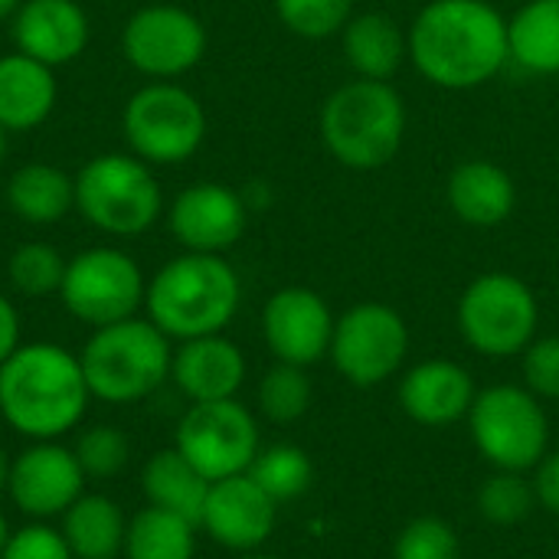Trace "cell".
Here are the masks:
<instances>
[{
	"instance_id": "obj_1",
	"label": "cell",
	"mask_w": 559,
	"mask_h": 559,
	"mask_svg": "<svg viewBox=\"0 0 559 559\" xmlns=\"http://www.w3.org/2000/svg\"><path fill=\"white\" fill-rule=\"evenodd\" d=\"M409 62L445 92L491 82L508 62V20L488 0H429L406 29Z\"/></svg>"
},
{
	"instance_id": "obj_2",
	"label": "cell",
	"mask_w": 559,
	"mask_h": 559,
	"mask_svg": "<svg viewBox=\"0 0 559 559\" xmlns=\"http://www.w3.org/2000/svg\"><path fill=\"white\" fill-rule=\"evenodd\" d=\"M92 393L79 354L29 341L0 364V419L26 442H59L88 413Z\"/></svg>"
},
{
	"instance_id": "obj_3",
	"label": "cell",
	"mask_w": 559,
	"mask_h": 559,
	"mask_svg": "<svg viewBox=\"0 0 559 559\" xmlns=\"http://www.w3.org/2000/svg\"><path fill=\"white\" fill-rule=\"evenodd\" d=\"M242 301L236 269L213 252H183L157 269L144 292L147 318L170 341L223 334Z\"/></svg>"
},
{
	"instance_id": "obj_4",
	"label": "cell",
	"mask_w": 559,
	"mask_h": 559,
	"mask_svg": "<svg viewBox=\"0 0 559 559\" xmlns=\"http://www.w3.org/2000/svg\"><path fill=\"white\" fill-rule=\"evenodd\" d=\"M321 141L350 170L386 167L406 141V102L390 82L350 79L321 105Z\"/></svg>"
},
{
	"instance_id": "obj_5",
	"label": "cell",
	"mask_w": 559,
	"mask_h": 559,
	"mask_svg": "<svg viewBox=\"0 0 559 559\" xmlns=\"http://www.w3.org/2000/svg\"><path fill=\"white\" fill-rule=\"evenodd\" d=\"M92 400L128 406L147 400L170 380L174 344L151 318H124L95 328L79 350Z\"/></svg>"
},
{
	"instance_id": "obj_6",
	"label": "cell",
	"mask_w": 559,
	"mask_h": 559,
	"mask_svg": "<svg viewBox=\"0 0 559 559\" xmlns=\"http://www.w3.org/2000/svg\"><path fill=\"white\" fill-rule=\"evenodd\" d=\"M75 210L95 229L131 239L157 223L164 197L141 157L98 154L75 174Z\"/></svg>"
},
{
	"instance_id": "obj_7",
	"label": "cell",
	"mask_w": 559,
	"mask_h": 559,
	"mask_svg": "<svg viewBox=\"0 0 559 559\" xmlns=\"http://www.w3.org/2000/svg\"><path fill=\"white\" fill-rule=\"evenodd\" d=\"M459 331L472 350L491 360L524 354L540 328L534 288L511 272H485L459 298Z\"/></svg>"
},
{
	"instance_id": "obj_8",
	"label": "cell",
	"mask_w": 559,
	"mask_h": 559,
	"mask_svg": "<svg viewBox=\"0 0 559 559\" xmlns=\"http://www.w3.org/2000/svg\"><path fill=\"white\" fill-rule=\"evenodd\" d=\"M468 432L495 472H531L550 452V419L540 400L518 383H498L475 396Z\"/></svg>"
},
{
	"instance_id": "obj_9",
	"label": "cell",
	"mask_w": 559,
	"mask_h": 559,
	"mask_svg": "<svg viewBox=\"0 0 559 559\" xmlns=\"http://www.w3.org/2000/svg\"><path fill=\"white\" fill-rule=\"evenodd\" d=\"M121 131L134 157L151 167H170L200 151L206 138V111L183 85L151 82L128 98Z\"/></svg>"
},
{
	"instance_id": "obj_10",
	"label": "cell",
	"mask_w": 559,
	"mask_h": 559,
	"mask_svg": "<svg viewBox=\"0 0 559 559\" xmlns=\"http://www.w3.org/2000/svg\"><path fill=\"white\" fill-rule=\"evenodd\" d=\"M328 357L350 386H380L403 370L409 357V328L396 308L360 301L334 321Z\"/></svg>"
},
{
	"instance_id": "obj_11",
	"label": "cell",
	"mask_w": 559,
	"mask_h": 559,
	"mask_svg": "<svg viewBox=\"0 0 559 559\" xmlns=\"http://www.w3.org/2000/svg\"><path fill=\"white\" fill-rule=\"evenodd\" d=\"M144 272L128 252L115 246H95L66 262L59 298L75 321L105 328L134 318L144 305Z\"/></svg>"
},
{
	"instance_id": "obj_12",
	"label": "cell",
	"mask_w": 559,
	"mask_h": 559,
	"mask_svg": "<svg viewBox=\"0 0 559 559\" xmlns=\"http://www.w3.org/2000/svg\"><path fill=\"white\" fill-rule=\"evenodd\" d=\"M174 449L206 481L246 475L262 449L259 423L252 409L242 406L239 400L190 403V409L177 423Z\"/></svg>"
},
{
	"instance_id": "obj_13",
	"label": "cell",
	"mask_w": 559,
	"mask_h": 559,
	"mask_svg": "<svg viewBox=\"0 0 559 559\" xmlns=\"http://www.w3.org/2000/svg\"><path fill=\"white\" fill-rule=\"evenodd\" d=\"M121 52L138 72L167 82L190 72L206 56V26L183 7L151 3L128 16Z\"/></svg>"
},
{
	"instance_id": "obj_14",
	"label": "cell",
	"mask_w": 559,
	"mask_h": 559,
	"mask_svg": "<svg viewBox=\"0 0 559 559\" xmlns=\"http://www.w3.org/2000/svg\"><path fill=\"white\" fill-rule=\"evenodd\" d=\"M85 472L75 452L59 442H29L10 459L7 498L29 521H59L82 495Z\"/></svg>"
},
{
	"instance_id": "obj_15",
	"label": "cell",
	"mask_w": 559,
	"mask_h": 559,
	"mask_svg": "<svg viewBox=\"0 0 559 559\" xmlns=\"http://www.w3.org/2000/svg\"><path fill=\"white\" fill-rule=\"evenodd\" d=\"M331 305L305 285L278 288L262 308V337L278 364L311 367L331 350L334 337Z\"/></svg>"
},
{
	"instance_id": "obj_16",
	"label": "cell",
	"mask_w": 559,
	"mask_h": 559,
	"mask_svg": "<svg viewBox=\"0 0 559 559\" xmlns=\"http://www.w3.org/2000/svg\"><path fill=\"white\" fill-rule=\"evenodd\" d=\"M249 223V203L226 183L200 180L180 190L167 210L170 236L187 252H213L223 255L233 249Z\"/></svg>"
},
{
	"instance_id": "obj_17",
	"label": "cell",
	"mask_w": 559,
	"mask_h": 559,
	"mask_svg": "<svg viewBox=\"0 0 559 559\" xmlns=\"http://www.w3.org/2000/svg\"><path fill=\"white\" fill-rule=\"evenodd\" d=\"M278 524V504L246 475H233L210 485L200 527L213 544L233 554L262 550Z\"/></svg>"
},
{
	"instance_id": "obj_18",
	"label": "cell",
	"mask_w": 559,
	"mask_h": 559,
	"mask_svg": "<svg viewBox=\"0 0 559 559\" xmlns=\"http://www.w3.org/2000/svg\"><path fill=\"white\" fill-rule=\"evenodd\" d=\"M16 52L49 69L82 56L88 43V16L75 0H23L10 20Z\"/></svg>"
},
{
	"instance_id": "obj_19",
	"label": "cell",
	"mask_w": 559,
	"mask_h": 559,
	"mask_svg": "<svg viewBox=\"0 0 559 559\" xmlns=\"http://www.w3.org/2000/svg\"><path fill=\"white\" fill-rule=\"evenodd\" d=\"M246 354L226 334L180 341L170 360V380L190 403L236 400L246 383Z\"/></svg>"
},
{
	"instance_id": "obj_20",
	"label": "cell",
	"mask_w": 559,
	"mask_h": 559,
	"mask_svg": "<svg viewBox=\"0 0 559 559\" xmlns=\"http://www.w3.org/2000/svg\"><path fill=\"white\" fill-rule=\"evenodd\" d=\"M400 406L403 413L429 429L452 426L468 419V409L478 396L472 373L455 360H423L409 367L400 380Z\"/></svg>"
},
{
	"instance_id": "obj_21",
	"label": "cell",
	"mask_w": 559,
	"mask_h": 559,
	"mask_svg": "<svg viewBox=\"0 0 559 559\" xmlns=\"http://www.w3.org/2000/svg\"><path fill=\"white\" fill-rule=\"evenodd\" d=\"M445 203L465 226L491 229L511 219L518 206V183L495 160H462L445 180Z\"/></svg>"
},
{
	"instance_id": "obj_22",
	"label": "cell",
	"mask_w": 559,
	"mask_h": 559,
	"mask_svg": "<svg viewBox=\"0 0 559 559\" xmlns=\"http://www.w3.org/2000/svg\"><path fill=\"white\" fill-rule=\"evenodd\" d=\"M344 62L357 72V79L390 82L403 62L409 59V39L396 16L383 10L354 13L341 29Z\"/></svg>"
},
{
	"instance_id": "obj_23",
	"label": "cell",
	"mask_w": 559,
	"mask_h": 559,
	"mask_svg": "<svg viewBox=\"0 0 559 559\" xmlns=\"http://www.w3.org/2000/svg\"><path fill=\"white\" fill-rule=\"evenodd\" d=\"M56 108V75L23 52L0 56V128L33 131Z\"/></svg>"
},
{
	"instance_id": "obj_24",
	"label": "cell",
	"mask_w": 559,
	"mask_h": 559,
	"mask_svg": "<svg viewBox=\"0 0 559 559\" xmlns=\"http://www.w3.org/2000/svg\"><path fill=\"white\" fill-rule=\"evenodd\" d=\"M59 531L75 559H121L128 514L115 498L85 491L59 518Z\"/></svg>"
},
{
	"instance_id": "obj_25",
	"label": "cell",
	"mask_w": 559,
	"mask_h": 559,
	"mask_svg": "<svg viewBox=\"0 0 559 559\" xmlns=\"http://www.w3.org/2000/svg\"><path fill=\"white\" fill-rule=\"evenodd\" d=\"M210 485L174 445L154 452L144 468H141V495L147 504L180 514L187 521H193L200 527V514L210 495Z\"/></svg>"
},
{
	"instance_id": "obj_26",
	"label": "cell",
	"mask_w": 559,
	"mask_h": 559,
	"mask_svg": "<svg viewBox=\"0 0 559 559\" xmlns=\"http://www.w3.org/2000/svg\"><path fill=\"white\" fill-rule=\"evenodd\" d=\"M7 203L23 223H59L75 206V177L52 164H23L7 180Z\"/></svg>"
},
{
	"instance_id": "obj_27",
	"label": "cell",
	"mask_w": 559,
	"mask_h": 559,
	"mask_svg": "<svg viewBox=\"0 0 559 559\" xmlns=\"http://www.w3.org/2000/svg\"><path fill=\"white\" fill-rule=\"evenodd\" d=\"M511 62L534 75H559V0H527L508 20Z\"/></svg>"
},
{
	"instance_id": "obj_28",
	"label": "cell",
	"mask_w": 559,
	"mask_h": 559,
	"mask_svg": "<svg viewBox=\"0 0 559 559\" xmlns=\"http://www.w3.org/2000/svg\"><path fill=\"white\" fill-rule=\"evenodd\" d=\"M197 524L144 504L128 518L121 559H193L197 557Z\"/></svg>"
},
{
	"instance_id": "obj_29",
	"label": "cell",
	"mask_w": 559,
	"mask_h": 559,
	"mask_svg": "<svg viewBox=\"0 0 559 559\" xmlns=\"http://www.w3.org/2000/svg\"><path fill=\"white\" fill-rule=\"evenodd\" d=\"M249 478L275 504H285V501H298L301 495H308V488L314 481V465L305 449L278 442V445L259 449V455L249 468Z\"/></svg>"
},
{
	"instance_id": "obj_30",
	"label": "cell",
	"mask_w": 559,
	"mask_h": 559,
	"mask_svg": "<svg viewBox=\"0 0 559 559\" xmlns=\"http://www.w3.org/2000/svg\"><path fill=\"white\" fill-rule=\"evenodd\" d=\"M255 400H259V413L269 423L292 426V423H298L311 409L314 390H311V380H308L305 367L278 364L275 360V367H269L262 373L259 390H255Z\"/></svg>"
},
{
	"instance_id": "obj_31",
	"label": "cell",
	"mask_w": 559,
	"mask_h": 559,
	"mask_svg": "<svg viewBox=\"0 0 559 559\" xmlns=\"http://www.w3.org/2000/svg\"><path fill=\"white\" fill-rule=\"evenodd\" d=\"M66 262L69 259H62L59 249H52L49 242H23L13 249V255L7 262V278H10L13 292H20L23 298L59 295Z\"/></svg>"
},
{
	"instance_id": "obj_32",
	"label": "cell",
	"mask_w": 559,
	"mask_h": 559,
	"mask_svg": "<svg viewBox=\"0 0 559 559\" xmlns=\"http://www.w3.org/2000/svg\"><path fill=\"white\" fill-rule=\"evenodd\" d=\"M534 504V481H527L524 472H495L478 488V514L495 527H514L527 521Z\"/></svg>"
},
{
	"instance_id": "obj_33",
	"label": "cell",
	"mask_w": 559,
	"mask_h": 559,
	"mask_svg": "<svg viewBox=\"0 0 559 559\" xmlns=\"http://www.w3.org/2000/svg\"><path fill=\"white\" fill-rule=\"evenodd\" d=\"M272 7L285 29L301 39L341 36V29L354 16V0H272Z\"/></svg>"
},
{
	"instance_id": "obj_34",
	"label": "cell",
	"mask_w": 559,
	"mask_h": 559,
	"mask_svg": "<svg viewBox=\"0 0 559 559\" xmlns=\"http://www.w3.org/2000/svg\"><path fill=\"white\" fill-rule=\"evenodd\" d=\"M88 481H108L124 472L131 459V442L118 426H88L72 445Z\"/></svg>"
},
{
	"instance_id": "obj_35",
	"label": "cell",
	"mask_w": 559,
	"mask_h": 559,
	"mask_svg": "<svg viewBox=\"0 0 559 559\" xmlns=\"http://www.w3.org/2000/svg\"><path fill=\"white\" fill-rule=\"evenodd\" d=\"M393 559H462V540L449 521L416 518L396 534Z\"/></svg>"
},
{
	"instance_id": "obj_36",
	"label": "cell",
	"mask_w": 559,
	"mask_h": 559,
	"mask_svg": "<svg viewBox=\"0 0 559 559\" xmlns=\"http://www.w3.org/2000/svg\"><path fill=\"white\" fill-rule=\"evenodd\" d=\"M0 559H75L62 531L52 521H29L10 531V540Z\"/></svg>"
},
{
	"instance_id": "obj_37",
	"label": "cell",
	"mask_w": 559,
	"mask_h": 559,
	"mask_svg": "<svg viewBox=\"0 0 559 559\" xmlns=\"http://www.w3.org/2000/svg\"><path fill=\"white\" fill-rule=\"evenodd\" d=\"M524 364V386L537 400H554L559 403V334L550 337H534V344L521 354Z\"/></svg>"
},
{
	"instance_id": "obj_38",
	"label": "cell",
	"mask_w": 559,
	"mask_h": 559,
	"mask_svg": "<svg viewBox=\"0 0 559 559\" xmlns=\"http://www.w3.org/2000/svg\"><path fill=\"white\" fill-rule=\"evenodd\" d=\"M534 495L547 514L559 518V449L547 452L540 459V465L534 468Z\"/></svg>"
},
{
	"instance_id": "obj_39",
	"label": "cell",
	"mask_w": 559,
	"mask_h": 559,
	"mask_svg": "<svg viewBox=\"0 0 559 559\" xmlns=\"http://www.w3.org/2000/svg\"><path fill=\"white\" fill-rule=\"evenodd\" d=\"M23 344V324H20V311L16 305L0 295V364Z\"/></svg>"
},
{
	"instance_id": "obj_40",
	"label": "cell",
	"mask_w": 559,
	"mask_h": 559,
	"mask_svg": "<svg viewBox=\"0 0 559 559\" xmlns=\"http://www.w3.org/2000/svg\"><path fill=\"white\" fill-rule=\"evenodd\" d=\"M7 478H10V455L0 445V495H7Z\"/></svg>"
},
{
	"instance_id": "obj_41",
	"label": "cell",
	"mask_w": 559,
	"mask_h": 559,
	"mask_svg": "<svg viewBox=\"0 0 559 559\" xmlns=\"http://www.w3.org/2000/svg\"><path fill=\"white\" fill-rule=\"evenodd\" d=\"M23 0H0V20H13V13L20 10Z\"/></svg>"
},
{
	"instance_id": "obj_42",
	"label": "cell",
	"mask_w": 559,
	"mask_h": 559,
	"mask_svg": "<svg viewBox=\"0 0 559 559\" xmlns=\"http://www.w3.org/2000/svg\"><path fill=\"white\" fill-rule=\"evenodd\" d=\"M10 531H13V527H10L7 518L0 514V554H3V547H7V540H10Z\"/></svg>"
},
{
	"instance_id": "obj_43",
	"label": "cell",
	"mask_w": 559,
	"mask_h": 559,
	"mask_svg": "<svg viewBox=\"0 0 559 559\" xmlns=\"http://www.w3.org/2000/svg\"><path fill=\"white\" fill-rule=\"evenodd\" d=\"M7 138H10V131H7V128H0V164H3V157H7V147H10V141H7Z\"/></svg>"
},
{
	"instance_id": "obj_44",
	"label": "cell",
	"mask_w": 559,
	"mask_h": 559,
	"mask_svg": "<svg viewBox=\"0 0 559 559\" xmlns=\"http://www.w3.org/2000/svg\"><path fill=\"white\" fill-rule=\"evenodd\" d=\"M242 559H278L272 554H262V550H252V554H242Z\"/></svg>"
}]
</instances>
